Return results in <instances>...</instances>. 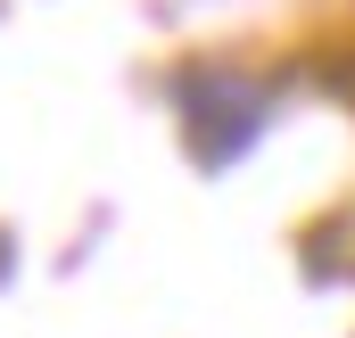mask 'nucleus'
I'll use <instances>...</instances> for the list:
<instances>
[{
	"instance_id": "nucleus-1",
	"label": "nucleus",
	"mask_w": 355,
	"mask_h": 338,
	"mask_svg": "<svg viewBox=\"0 0 355 338\" xmlns=\"http://www.w3.org/2000/svg\"><path fill=\"white\" fill-rule=\"evenodd\" d=\"M182 116H190L182 132L207 149V166H223L232 149H248L265 132V91L240 66H198V75H182Z\"/></svg>"
}]
</instances>
